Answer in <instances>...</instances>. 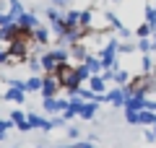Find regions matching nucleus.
I'll return each mask as SVG.
<instances>
[{
  "label": "nucleus",
  "instance_id": "obj_1",
  "mask_svg": "<svg viewBox=\"0 0 156 148\" xmlns=\"http://www.w3.org/2000/svg\"><path fill=\"white\" fill-rule=\"evenodd\" d=\"M101 60V68L104 70H109V68H115L117 65V57H120V39L117 37H109L104 42V47L99 49V55H96Z\"/></svg>",
  "mask_w": 156,
  "mask_h": 148
},
{
  "label": "nucleus",
  "instance_id": "obj_2",
  "mask_svg": "<svg viewBox=\"0 0 156 148\" xmlns=\"http://www.w3.org/2000/svg\"><path fill=\"white\" fill-rule=\"evenodd\" d=\"M68 101L70 99H42V112H44L47 117H57V115H62V112L68 109Z\"/></svg>",
  "mask_w": 156,
  "mask_h": 148
},
{
  "label": "nucleus",
  "instance_id": "obj_3",
  "mask_svg": "<svg viewBox=\"0 0 156 148\" xmlns=\"http://www.w3.org/2000/svg\"><path fill=\"white\" fill-rule=\"evenodd\" d=\"M44 83H42V99H57V93L62 91V86H60V81H57L55 76H52V73H44Z\"/></svg>",
  "mask_w": 156,
  "mask_h": 148
},
{
  "label": "nucleus",
  "instance_id": "obj_4",
  "mask_svg": "<svg viewBox=\"0 0 156 148\" xmlns=\"http://www.w3.org/2000/svg\"><path fill=\"white\" fill-rule=\"evenodd\" d=\"M26 120H29V125H31V130H42V132L55 130L52 117H44V115H39V112H26Z\"/></svg>",
  "mask_w": 156,
  "mask_h": 148
},
{
  "label": "nucleus",
  "instance_id": "obj_5",
  "mask_svg": "<svg viewBox=\"0 0 156 148\" xmlns=\"http://www.w3.org/2000/svg\"><path fill=\"white\" fill-rule=\"evenodd\" d=\"M125 101H128L125 86H112L109 91H107V104H112V107H120V109H125Z\"/></svg>",
  "mask_w": 156,
  "mask_h": 148
},
{
  "label": "nucleus",
  "instance_id": "obj_6",
  "mask_svg": "<svg viewBox=\"0 0 156 148\" xmlns=\"http://www.w3.org/2000/svg\"><path fill=\"white\" fill-rule=\"evenodd\" d=\"M16 23L23 29V31H34V29H39V26H42V21L37 18V13H34L31 8H29V11H23L21 16H18V21H16Z\"/></svg>",
  "mask_w": 156,
  "mask_h": 148
},
{
  "label": "nucleus",
  "instance_id": "obj_7",
  "mask_svg": "<svg viewBox=\"0 0 156 148\" xmlns=\"http://www.w3.org/2000/svg\"><path fill=\"white\" fill-rule=\"evenodd\" d=\"M89 44L86 42H78V44H70V62L73 65H81V62H86V57H89Z\"/></svg>",
  "mask_w": 156,
  "mask_h": 148
},
{
  "label": "nucleus",
  "instance_id": "obj_8",
  "mask_svg": "<svg viewBox=\"0 0 156 148\" xmlns=\"http://www.w3.org/2000/svg\"><path fill=\"white\" fill-rule=\"evenodd\" d=\"M50 39H52V31L42 23L39 29H34V34H31V42H34V47H50Z\"/></svg>",
  "mask_w": 156,
  "mask_h": 148
},
{
  "label": "nucleus",
  "instance_id": "obj_9",
  "mask_svg": "<svg viewBox=\"0 0 156 148\" xmlns=\"http://www.w3.org/2000/svg\"><path fill=\"white\" fill-rule=\"evenodd\" d=\"M125 109H128V112H143V109H148V96H128Z\"/></svg>",
  "mask_w": 156,
  "mask_h": 148
},
{
  "label": "nucleus",
  "instance_id": "obj_10",
  "mask_svg": "<svg viewBox=\"0 0 156 148\" xmlns=\"http://www.w3.org/2000/svg\"><path fill=\"white\" fill-rule=\"evenodd\" d=\"M81 109H83V101H81V99H70V101H68V109L62 112V120L65 122L76 120V117L81 115Z\"/></svg>",
  "mask_w": 156,
  "mask_h": 148
},
{
  "label": "nucleus",
  "instance_id": "obj_11",
  "mask_svg": "<svg viewBox=\"0 0 156 148\" xmlns=\"http://www.w3.org/2000/svg\"><path fill=\"white\" fill-rule=\"evenodd\" d=\"M26 96H29V93L23 91V88H8V91L3 93V99L11 101V104H16V107H21L23 101H26Z\"/></svg>",
  "mask_w": 156,
  "mask_h": 148
},
{
  "label": "nucleus",
  "instance_id": "obj_12",
  "mask_svg": "<svg viewBox=\"0 0 156 148\" xmlns=\"http://www.w3.org/2000/svg\"><path fill=\"white\" fill-rule=\"evenodd\" d=\"M86 86H89L91 91L96 93V96H104V93L109 91V88H107V86H109V83H107V81H104V78H101V76H91V78H89V83H86Z\"/></svg>",
  "mask_w": 156,
  "mask_h": 148
},
{
  "label": "nucleus",
  "instance_id": "obj_13",
  "mask_svg": "<svg viewBox=\"0 0 156 148\" xmlns=\"http://www.w3.org/2000/svg\"><path fill=\"white\" fill-rule=\"evenodd\" d=\"M99 107H101L99 101H83V109H81V115H78V117L86 120V122H91L96 117V112H99Z\"/></svg>",
  "mask_w": 156,
  "mask_h": 148
},
{
  "label": "nucleus",
  "instance_id": "obj_14",
  "mask_svg": "<svg viewBox=\"0 0 156 148\" xmlns=\"http://www.w3.org/2000/svg\"><path fill=\"white\" fill-rule=\"evenodd\" d=\"M62 21H65L68 26H81V8H68V11L62 13Z\"/></svg>",
  "mask_w": 156,
  "mask_h": 148
},
{
  "label": "nucleus",
  "instance_id": "obj_15",
  "mask_svg": "<svg viewBox=\"0 0 156 148\" xmlns=\"http://www.w3.org/2000/svg\"><path fill=\"white\" fill-rule=\"evenodd\" d=\"M133 81V76H130L125 68H120V65H115V86H128V83Z\"/></svg>",
  "mask_w": 156,
  "mask_h": 148
},
{
  "label": "nucleus",
  "instance_id": "obj_16",
  "mask_svg": "<svg viewBox=\"0 0 156 148\" xmlns=\"http://www.w3.org/2000/svg\"><path fill=\"white\" fill-rule=\"evenodd\" d=\"M94 8H81V29H94V26H91V23H94Z\"/></svg>",
  "mask_w": 156,
  "mask_h": 148
},
{
  "label": "nucleus",
  "instance_id": "obj_17",
  "mask_svg": "<svg viewBox=\"0 0 156 148\" xmlns=\"http://www.w3.org/2000/svg\"><path fill=\"white\" fill-rule=\"evenodd\" d=\"M23 11H26V8H23L21 0H8V16H11L13 21H18V16H21Z\"/></svg>",
  "mask_w": 156,
  "mask_h": 148
},
{
  "label": "nucleus",
  "instance_id": "obj_18",
  "mask_svg": "<svg viewBox=\"0 0 156 148\" xmlns=\"http://www.w3.org/2000/svg\"><path fill=\"white\" fill-rule=\"evenodd\" d=\"M42 83H44V78H42V76H29L26 78V93L42 91Z\"/></svg>",
  "mask_w": 156,
  "mask_h": 148
},
{
  "label": "nucleus",
  "instance_id": "obj_19",
  "mask_svg": "<svg viewBox=\"0 0 156 148\" xmlns=\"http://www.w3.org/2000/svg\"><path fill=\"white\" fill-rule=\"evenodd\" d=\"M138 125H143V127H154V125H156V112L143 109V112H140V117H138Z\"/></svg>",
  "mask_w": 156,
  "mask_h": 148
},
{
  "label": "nucleus",
  "instance_id": "obj_20",
  "mask_svg": "<svg viewBox=\"0 0 156 148\" xmlns=\"http://www.w3.org/2000/svg\"><path fill=\"white\" fill-rule=\"evenodd\" d=\"M26 68H29L31 76H42V73H44V68H42V60H39V57H29Z\"/></svg>",
  "mask_w": 156,
  "mask_h": 148
},
{
  "label": "nucleus",
  "instance_id": "obj_21",
  "mask_svg": "<svg viewBox=\"0 0 156 148\" xmlns=\"http://www.w3.org/2000/svg\"><path fill=\"white\" fill-rule=\"evenodd\" d=\"M76 78H78L81 83H89V78H91V70H89V65H86V62L76 65Z\"/></svg>",
  "mask_w": 156,
  "mask_h": 148
},
{
  "label": "nucleus",
  "instance_id": "obj_22",
  "mask_svg": "<svg viewBox=\"0 0 156 148\" xmlns=\"http://www.w3.org/2000/svg\"><path fill=\"white\" fill-rule=\"evenodd\" d=\"M135 37H138V39H151V37H154V26H148V23L143 21L138 29H135Z\"/></svg>",
  "mask_w": 156,
  "mask_h": 148
},
{
  "label": "nucleus",
  "instance_id": "obj_23",
  "mask_svg": "<svg viewBox=\"0 0 156 148\" xmlns=\"http://www.w3.org/2000/svg\"><path fill=\"white\" fill-rule=\"evenodd\" d=\"M135 47H138L140 55H151V52H154V42H151V39H138Z\"/></svg>",
  "mask_w": 156,
  "mask_h": 148
},
{
  "label": "nucleus",
  "instance_id": "obj_24",
  "mask_svg": "<svg viewBox=\"0 0 156 148\" xmlns=\"http://www.w3.org/2000/svg\"><path fill=\"white\" fill-rule=\"evenodd\" d=\"M65 135H68V140L78 143V140H81V135H83V130H81V127H76V125H68V127H65Z\"/></svg>",
  "mask_w": 156,
  "mask_h": 148
},
{
  "label": "nucleus",
  "instance_id": "obj_25",
  "mask_svg": "<svg viewBox=\"0 0 156 148\" xmlns=\"http://www.w3.org/2000/svg\"><path fill=\"white\" fill-rule=\"evenodd\" d=\"M143 18H146L148 26H156V8H154V5H146V8H143Z\"/></svg>",
  "mask_w": 156,
  "mask_h": 148
},
{
  "label": "nucleus",
  "instance_id": "obj_26",
  "mask_svg": "<svg viewBox=\"0 0 156 148\" xmlns=\"http://www.w3.org/2000/svg\"><path fill=\"white\" fill-rule=\"evenodd\" d=\"M44 16H47V21H50V23H55V21H60V18H62V13H60V8L52 5V8H44Z\"/></svg>",
  "mask_w": 156,
  "mask_h": 148
},
{
  "label": "nucleus",
  "instance_id": "obj_27",
  "mask_svg": "<svg viewBox=\"0 0 156 148\" xmlns=\"http://www.w3.org/2000/svg\"><path fill=\"white\" fill-rule=\"evenodd\" d=\"M140 73H154V62H151V55H143V60H140Z\"/></svg>",
  "mask_w": 156,
  "mask_h": 148
},
{
  "label": "nucleus",
  "instance_id": "obj_28",
  "mask_svg": "<svg viewBox=\"0 0 156 148\" xmlns=\"http://www.w3.org/2000/svg\"><path fill=\"white\" fill-rule=\"evenodd\" d=\"M8 117H11V120L18 125V122H23V120H26V112H23L21 107H16V109H11V115H8Z\"/></svg>",
  "mask_w": 156,
  "mask_h": 148
},
{
  "label": "nucleus",
  "instance_id": "obj_29",
  "mask_svg": "<svg viewBox=\"0 0 156 148\" xmlns=\"http://www.w3.org/2000/svg\"><path fill=\"white\" fill-rule=\"evenodd\" d=\"M135 49L138 47H135L133 42H120V55H133Z\"/></svg>",
  "mask_w": 156,
  "mask_h": 148
},
{
  "label": "nucleus",
  "instance_id": "obj_30",
  "mask_svg": "<svg viewBox=\"0 0 156 148\" xmlns=\"http://www.w3.org/2000/svg\"><path fill=\"white\" fill-rule=\"evenodd\" d=\"M8 130H16V122H13L11 117H8V120L0 117V132H8Z\"/></svg>",
  "mask_w": 156,
  "mask_h": 148
},
{
  "label": "nucleus",
  "instance_id": "obj_31",
  "mask_svg": "<svg viewBox=\"0 0 156 148\" xmlns=\"http://www.w3.org/2000/svg\"><path fill=\"white\" fill-rule=\"evenodd\" d=\"M138 117H140V112H128L125 109V122L128 125H138Z\"/></svg>",
  "mask_w": 156,
  "mask_h": 148
},
{
  "label": "nucleus",
  "instance_id": "obj_32",
  "mask_svg": "<svg viewBox=\"0 0 156 148\" xmlns=\"http://www.w3.org/2000/svg\"><path fill=\"white\" fill-rule=\"evenodd\" d=\"M50 3L55 8H65V11H68V8H73V0H50Z\"/></svg>",
  "mask_w": 156,
  "mask_h": 148
},
{
  "label": "nucleus",
  "instance_id": "obj_33",
  "mask_svg": "<svg viewBox=\"0 0 156 148\" xmlns=\"http://www.w3.org/2000/svg\"><path fill=\"white\" fill-rule=\"evenodd\" d=\"M16 130H18V132H31V125H29V120L18 122V125H16Z\"/></svg>",
  "mask_w": 156,
  "mask_h": 148
},
{
  "label": "nucleus",
  "instance_id": "obj_34",
  "mask_svg": "<svg viewBox=\"0 0 156 148\" xmlns=\"http://www.w3.org/2000/svg\"><path fill=\"white\" fill-rule=\"evenodd\" d=\"M143 138H146V143H156V138H154V130H151V127L143 132Z\"/></svg>",
  "mask_w": 156,
  "mask_h": 148
},
{
  "label": "nucleus",
  "instance_id": "obj_35",
  "mask_svg": "<svg viewBox=\"0 0 156 148\" xmlns=\"http://www.w3.org/2000/svg\"><path fill=\"white\" fill-rule=\"evenodd\" d=\"M3 140H8V132H0V143Z\"/></svg>",
  "mask_w": 156,
  "mask_h": 148
},
{
  "label": "nucleus",
  "instance_id": "obj_36",
  "mask_svg": "<svg viewBox=\"0 0 156 148\" xmlns=\"http://www.w3.org/2000/svg\"><path fill=\"white\" fill-rule=\"evenodd\" d=\"M151 42H154V52H156V37H151Z\"/></svg>",
  "mask_w": 156,
  "mask_h": 148
},
{
  "label": "nucleus",
  "instance_id": "obj_37",
  "mask_svg": "<svg viewBox=\"0 0 156 148\" xmlns=\"http://www.w3.org/2000/svg\"><path fill=\"white\" fill-rule=\"evenodd\" d=\"M151 130H154V138H156V125H154V127H151Z\"/></svg>",
  "mask_w": 156,
  "mask_h": 148
},
{
  "label": "nucleus",
  "instance_id": "obj_38",
  "mask_svg": "<svg viewBox=\"0 0 156 148\" xmlns=\"http://www.w3.org/2000/svg\"><path fill=\"white\" fill-rule=\"evenodd\" d=\"M112 3H120V0H112Z\"/></svg>",
  "mask_w": 156,
  "mask_h": 148
},
{
  "label": "nucleus",
  "instance_id": "obj_39",
  "mask_svg": "<svg viewBox=\"0 0 156 148\" xmlns=\"http://www.w3.org/2000/svg\"><path fill=\"white\" fill-rule=\"evenodd\" d=\"M37 148H44V146H37Z\"/></svg>",
  "mask_w": 156,
  "mask_h": 148
},
{
  "label": "nucleus",
  "instance_id": "obj_40",
  "mask_svg": "<svg viewBox=\"0 0 156 148\" xmlns=\"http://www.w3.org/2000/svg\"><path fill=\"white\" fill-rule=\"evenodd\" d=\"M11 148H18V146H11Z\"/></svg>",
  "mask_w": 156,
  "mask_h": 148
},
{
  "label": "nucleus",
  "instance_id": "obj_41",
  "mask_svg": "<svg viewBox=\"0 0 156 148\" xmlns=\"http://www.w3.org/2000/svg\"><path fill=\"white\" fill-rule=\"evenodd\" d=\"M0 52H3V47H0Z\"/></svg>",
  "mask_w": 156,
  "mask_h": 148
},
{
  "label": "nucleus",
  "instance_id": "obj_42",
  "mask_svg": "<svg viewBox=\"0 0 156 148\" xmlns=\"http://www.w3.org/2000/svg\"><path fill=\"white\" fill-rule=\"evenodd\" d=\"M154 8H156V5H154Z\"/></svg>",
  "mask_w": 156,
  "mask_h": 148
}]
</instances>
